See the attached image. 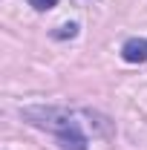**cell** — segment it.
Wrapping results in <instances>:
<instances>
[{
  "label": "cell",
  "mask_w": 147,
  "mask_h": 150,
  "mask_svg": "<svg viewBox=\"0 0 147 150\" xmlns=\"http://www.w3.org/2000/svg\"><path fill=\"white\" fill-rule=\"evenodd\" d=\"M58 142H61V150H87V139L78 127V121H72V118L58 130Z\"/></svg>",
  "instance_id": "1"
},
{
  "label": "cell",
  "mask_w": 147,
  "mask_h": 150,
  "mask_svg": "<svg viewBox=\"0 0 147 150\" xmlns=\"http://www.w3.org/2000/svg\"><path fill=\"white\" fill-rule=\"evenodd\" d=\"M55 38H75L78 35V26L75 23H64V26H58V32H52Z\"/></svg>",
  "instance_id": "3"
},
{
  "label": "cell",
  "mask_w": 147,
  "mask_h": 150,
  "mask_svg": "<svg viewBox=\"0 0 147 150\" xmlns=\"http://www.w3.org/2000/svg\"><path fill=\"white\" fill-rule=\"evenodd\" d=\"M121 55H124L127 64H144L147 61V40L144 38H130L121 46Z\"/></svg>",
  "instance_id": "2"
},
{
  "label": "cell",
  "mask_w": 147,
  "mask_h": 150,
  "mask_svg": "<svg viewBox=\"0 0 147 150\" xmlns=\"http://www.w3.org/2000/svg\"><path fill=\"white\" fill-rule=\"evenodd\" d=\"M29 6H35L37 12H49L58 6V0H29Z\"/></svg>",
  "instance_id": "4"
}]
</instances>
